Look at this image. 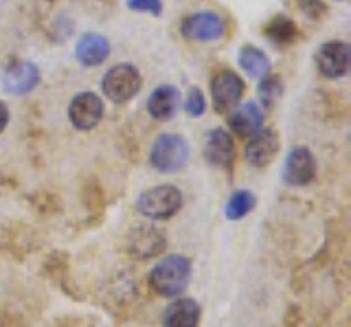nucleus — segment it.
Returning <instances> with one entry per match:
<instances>
[{
    "instance_id": "f257e3e1",
    "label": "nucleus",
    "mask_w": 351,
    "mask_h": 327,
    "mask_svg": "<svg viewBox=\"0 0 351 327\" xmlns=\"http://www.w3.org/2000/svg\"><path fill=\"white\" fill-rule=\"evenodd\" d=\"M191 279V261L184 255H169L160 259L149 272V286L162 297H180Z\"/></svg>"
},
{
    "instance_id": "f03ea898",
    "label": "nucleus",
    "mask_w": 351,
    "mask_h": 327,
    "mask_svg": "<svg viewBox=\"0 0 351 327\" xmlns=\"http://www.w3.org/2000/svg\"><path fill=\"white\" fill-rule=\"evenodd\" d=\"M149 162L154 169L162 173H176L186 167L189 162V145L180 134L162 132L156 136L149 149Z\"/></svg>"
},
{
    "instance_id": "7ed1b4c3",
    "label": "nucleus",
    "mask_w": 351,
    "mask_h": 327,
    "mask_svg": "<svg viewBox=\"0 0 351 327\" xmlns=\"http://www.w3.org/2000/svg\"><path fill=\"white\" fill-rule=\"evenodd\" d=\"M182 193L173 184H158L147 191H143L136 200V209L141 215L149 217V220H169L182 209Z\"/></svg>"
},
{
    "instance_id": "20e7f679",
    "label": "nucleus",
    "mask_w": 351,
    "mask_h": 327,
    "mask_svg": "<svg viewBox=\"0 0 351 327\" xmlns=\"http://www.w3.org/2000/svg\"><path fill=\"white\" fill-rule=\"evenodd\" d=\"M143 86L141 73L134 64H117L110 71H106L101 80V90L112 104H128L134 99Z\"/></svg>"
},
{
    "instance_id": "39448f33",
    "label": "nucleus",
    "mask_w": 351,
    "mask_h": 327,
    "mask_svg": "<svg viewBox=\"0 0 351 327\" xmlns=\"http://www.w3.org/2000/svg\"><path fill=\"white\" fill-rule=\"evenodd\" d=\"M180 34L193 42H217L226 34V23L213 12H195L180 23Z\"/></svg>"
},
{
    "instance_id": "423d86ee",
    "label": "nucleus",
    "mask_w": 351,
    "mask_h": 327,
    "mask_svg": "<svg viewBox=\"0 0 351 327\" xmlns=\"http://www.w3.org/2000/svg\"><path fill=\"white\" fill-rule=\"evenodd\" d=\"M316 66L327 80H340L349 73L351 64V47L343 40H332L318 47L316 51Z\"/></svg>"
},
{
    "instance_id": "0eeeda50",
    "label": "nucleus",
    "mask_w": 351,
    "mask_h": 327,
    "mask_svg": "<svg viewBox=\"0 0 351 327\" xmlns=\"http://www.w3.org/2000/svg\"><path fill=\"white\" fill-rule=\"evenodd\" d=\"M283 182L290 187H305L316 176V158L305 145H296L288 152L283 162Z\"/></svg>"
},
{
    "instance_id": "6e6552de",
    "label": "nucleus",
    "mask_w": 351,
    "mask_h": 327,
    "mask_svg": "<svg viewBox=\"0 0 351 327\" xmlns=\"http://www.w3.org/2000/svg\"><path fill=\"white\" fill-rule=\"evenodd\" d=\"M165 246H167V237L156 228L154 224H141L134 226L128 235V250L132 257L136 259H149L162 253Z\"/></svg>"
},
{
    "instance_id": "1a4fd4ad",
    "label": "nucleus",
    "mask_w": 351,
    "mask_h": 327,
    "mask_svg": "<svg viewBox=\"0 0 351 327\" xmlns=\"http://www.w3.org/2000/svg\"><path fill=\"white\" fill-rule=\"evenodd\" d=\"M69 119L77 130H93L104 119V101L95 93H80L73 97L69 106Z\"/></svg>"
},
{
    "instance_id": "9d476101",
    "label": "nucleus",
    "mask_w": 351,
    "mask_h": 327,
    "mask_svg": "<svg viewBox=\"0 0 351 327\" xmlns=\"http://www.w3.org/2000/svg\"><path fill=\"white\" fill-rule=\"evenodd\" d=\"M211 97L217 110H233L244 97V80L235 71H219L211 80Z\"/></svg>"
},
{
    "instance_id": "9b49d317",
    "label": "nucleus",
    "mask_w": 351,
    "mask_h": 327,
    "mask_svg": "<svg viewBox=\"0 0 351 327\" xmlns=\"http://www.w3.org/2000/svg\"><path fill=\"white\" fill-rule=\"evenodd\" d=\"M40 84V69L33 62H11L3 73V86L9 95H29Z\"/></svg>"
},
{
    "instance_id": "f8f14e48",
    "label": "nucleus",
    "mask_w": 351,
    "mask_h": 327,
    "mask_svg": "<svg viewBox=\"0 0 351 327\" xmlns=\"http://www.w3.org/2000/svg\"><path fill=\"white\" fill-rule=\"evenodd\" d=\"M279 152V136L270 128H261L259 132L248 136L244 156L252 167H266Z\"/></svg>"
},
{
    "instance_id": "ddd939ff",
    "label": "nucleus",
    "mask_w": 351,
    "mask_h": 327,
    "mask_svg": "<svg viewBox=\"0 0 351 327\" xmlns=\"http://www.w3.org/2000/svg\"><path fill=\"white\" fill-rule=\"evenodd\" d=\"M204 158L215 167H228L235 158L233 136L224 128H213L204 138Z\"/></svg>"
},
{
    "instance_id": "4468645a",
    "label": "nucleus",
    "mask_w": 351,
    "mask_h": 327,
    "mask_svg": "<svg viewBox=\"0 0 351 327\" xmlns=\"http://www.w3.org/2000/svg\"><path fill=\"white\" fill-rule=\"evenodd\" d=\"M228 125L241 138H248L255 132H259V130L263 128V110H261V106L257 101H246V104L237 106L235 110L230 112V117H228Z\"/></svg>"
},
{
    "instance_id": "2eb2a0df",
    "label": "nucleus",
    "mask_w": 351,
    "mask_h": 327,
    "mask_svg": "<svg viewBox=\"0 0 351 327\" xmlns=\"http://www.w3.org/2000/svg\"><path fill=\"white\" fill-rule=\"evenodd\" d=\"M178 106H180L178 88H176V86H169V84H162L149 95L147 112L152 119H156V121H169V119L178 112Z\"/></svg>"
},
{
    "instance_id": "dca6fc26",
    "label": "nucleus",
    "mask_w": 351,
    "mask_h": 327,
    "mask_svg": "<svg viewBox=\"0 0 351 327\" xmlns=\"http://www.w3.org/2000/svg\"><path fill=\"white\" fill-rule=\"evenodd\" d=\"M110 56V42L99 34H86L75 47V58L82 66H99Z\"/></svg>"
},
{
    "instance_id": "f3484780",
    "label": "nucleus",
    "mask_w": 351,
    "mask_h": 327,
    "mask_svg": "<svg viewBox=\"0 0 351 327\" xmlns=\"http://www.w3.org/2000/svg\"><path fill=\"white\" fill-rule=\"evenodd\" d=\"M200 323V305L193 299H176L162 314L165 327H197Z\"/></svg>"
},
{
    "instance_id": "a211bd4d",
    "label": "nucleus",
    "mask_w": 351,
    "mask_h": 327,
    "mask_svg": "<svg viewBox=\"0 0 351 327\" xmlns=\"http://www.w3.org/2000/svg\"><path fill=\"white\" fill-rule=\"evenodd\" d=\"M239 66H241V71H246V75H250V77H259L261 80L263 75L270 73L272 62L261 49L244 47L239 51Z\"/></svg>"
},
{
    "instance_id": "6ab92c4d",
    "label": "nucleus",
    "mask_w": 351,
    "mask_h": 327,
    "mask_svg": "<svg viewBox=\"0 0 351 327\" xmlns=\"http://www.w3.org/2000/svg\"><path fill=\"white\" fill-rule=\"evenodd\" d=\"M263 34L270 42L279 47H285V45H292V42L299 38V29H296L294 20L288 18V16H274L270 23L263 29Z\"/></svg>"
},
{
    "instance_id": "aec40b11",
    "label": "nucleus",
    "mask_w": 351,
    "mask_h": 327,
    "mask_svg": "<svg viewBox=\"0 0 351 327\" xmlns=\"http://www.w3.org/2000/svg\"><path fill=\"white\" fill-rule=\"evenodd\" d=\"M255 195H252V191H235L233 195L228 198L226 206H224V215L228 217V220H241V217H246L252 209H255Z\"/></svg>"
},
{
    "instance_id": "412c9836",
    "label": "nucleus",
    "mask_w": 351,
    "mask_h": 327,
    "mask_svg": "<svg viewBox=\"0 0 351 327\" xmlns=\"http://www.w3.org/2000/svg\"><path fill=\"white\" fill-rule=\"evenodd\" d=\"M259 101L263 108H272L281 99V93H283V84L277 75H263L261 82H259Z\"/></svg>"
},
{
    "instance_id": "4be33fe9",
    "label": "nucleus",
    "mask_w": 351,
    "mask_h": 327,
    "mask_svg": "<svg viewBox=\"0 0 351 327\" xmlns=\"http://www.w3.org/2000/svg\"><path fill=\"white\" fill-rule=\"evenodd\" d=\"M184 112L189 117H202L206 112V99H204L202 90L195 88V86L184 97Z\"/></svg>"
},
{
    "instance_id": "5701e85b",
    "label": "nucleus",
    "mask_w": 351,
    "mask_h": 327,
    "mask_svg": "<svg viewBox=\"0 0 351 327\" xmlns=\"http://www.w3.org/2000/svg\"><path fill=\"white\" fill-rule=\"evenodd\" d=\"M125 5L136 14H152V16H160L162 14L160 0H125Z\"/></svg>"
},
{
    "instance_id": "b1692460",
    "label": "nucleus",
    "mask_w": 351,
    "mask_h": 327,
    "mask_svg": "<svg viewBox=\"0 0 351 327\" xmlns=\"http://www.w3.org/2000/svg\"><path fill=\"white\" fill-rule=\"evenodd\" d=\"M296 5H299V9L307 18H314V20L325 16V12H327V7L323 5V0H296Z\"/></svg>"
},
{
    "instance_id": "393cba45",
    "label": "nucleus",
    "mask_w": 351,
    "mask_h": 327,
    "mask_svg": "<svg viewBox=\"0 0 351 327\" xmlns=\"http://www.w3.org/2000/svg\"><path fill=\"white\" fill-rule=\"evenodd\" d=\"M7 125H9V108L5 101H0V132H5Z\"/></svg>"
}]
</instances>
